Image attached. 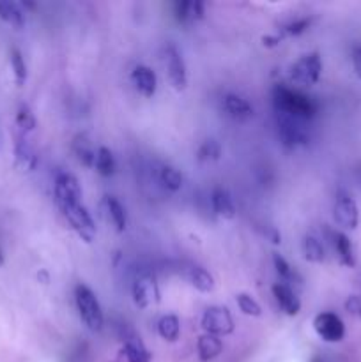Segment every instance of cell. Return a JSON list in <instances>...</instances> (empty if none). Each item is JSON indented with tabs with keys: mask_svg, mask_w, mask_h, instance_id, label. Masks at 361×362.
<instances>
[{
	"mask_svg": "<svg viewBox=\"0 0 361 362\" xmlns=\"http://www.w3.org/2000/svg\"><path fill=\"white\" fill-rule=\"evenodd\" d=\"M273 101H275V108L280 115L294 117V119L304 120V122L314 119L319 110L317 101L314 98L299 90H294V88L282 87V85L273 90Z\"/></svg>",
	"mask_w": 361,
	"mask_h": 362,
	"instance_id": "obj_1",
	"label": "cell"
},
{
	"mask_svg": "<svg viewBox=\"0 0 361 362\" xmlns=\"http://www.w3.org/2000/svg\"><path fill=\"white\" fill-rule=\"evenodd\" d=\"M74 303H76V310L84 324L94 332L101 331L105 318H103L101 306H99V300L96 299L94 292L88 286L78 285L74 288Z\"/></svg>",
	"mask_w": 361,
	"mask_h": 362,
	"instance_id": "obj_2",
	"label": "cell"
},
{
	"mask_svg": "<svg viewBox=\"0 0 361 362\" xmlns=\"http://www.w3.org/2000/svg\"><path fill=\"white\" fill-rule=\"evenodd\" d=\"M322 74V60L319 53H306L290 66V80L299 87H311Z\"/></svg>",
	"mask_w": 361,
	"mask_h": 362,
	"instance_id": "obj_3",
	"label": "cell"
},
{
	"mask_svg": "<svg viewBox=\"0 0 361 362\" xmlns=\"http://www.w3.org/2000/svg\"><path fill=\"white\" fill-rule=\"evenodd\" d=\"M278 136L283 147L287 148L304 147L310 141V133H308L306 122L285 115H280L278 119Z\"/></svg>",
	"mask_w": 361,
	"mask_h": 362,
	"instance_id": "obj_4",
	"label": "cell"
},
{
	"mask_svg": "<svg viewBox=\"0 0 361 362\" xmlns=\"http://www.w3.org/2000/svg\"><path fill=\"white\" fill-rule=\"evenodd\" d=\"M64 214V218L67 219V223L71 225V228L78 233L81 240L85 243H92L96 237V225L92 216L88 214L87 209L84 207L81 204L76 205H69V207L60 209Z\"/></svg>",
	"mask_w": 361,
	"mask_h": 362,
	"instance_id": "obj_5",
	"label": "cell"
},
{
	"mask_svg": "<svg viewBox=\"0 0 361 362\" xmlns=\"http://www.w3.org/2000/svg\"><path fill=\"white\" fill-rule=\"evenodd\" d=\"M202 329L205 334L212 336H227L234 331V320L232 315L229 313L227 308L222 306H211L204 311L202 315Z\"/></svg>",
	"mask_w": 361,
	"mask_h": 362,
	"instance_id": "obj_6",
	"label": "cell"
},
{
	"mask_svg": "<svg viewBox=\"0 0 361 362\" xmlns=\"http://www.w3.org/2000/svg\"><path fill=\"white\" fill-rule=\"evenodd\" d=\"M131 293H133L134 304H137L138 308H142V310H147V308L154 306L159 300V290L154 276L149 274V272L137 276L133 281Z\"/></svg>",
	"mask_w": 361,
	"mask_h": 362,
	"instance_id": "obj_7",
	"label": "cell"
},
{
	"mask_svg": "<svg viewBox=\"0 0 361 362\" xmlns=\"http://www.w3.org/2000/svg\"><path fill=\"white\" fill-rule=\"evenodd\" d=\"M55 200L59 209L81 204V187L76 177L71 173H60L55 180Z\"/></svg>",
	"mask_w": 361,
	"mask_h": 362,
	"instance_id": "obj_8",
	"label": "cell"
},
{
	"mask_svg": "<svg viewBox=\"0 0 361 362\" xmlns=\"http://www.w3.org/2000/svg\"><path fill=\"white\" fill-rule=\"evenodd\" d=\"M165 66L168 81L176 90H184L188 85V73L186 64H184L183 55L173 45H168L165 49Z\"/></svg>",
	"mask_w": 361,
	"mask_h": 362,
	"instance_id": "obj_9",
	"label": "cell"
},
{
	"mask_svg": "<svg viewBox=\"0 0 361 362\" xmlns=\"http://www.w3.org/2000/svg\"><path fill=\"white\" fill-rule=\"evenodd\" d=\"M314 327L319 338L328 343H338L345 336V325L335 313H319L314 320Z\"/></svg>",
	"mask_w": 361,
	"mask_h": 362,
	"instance_id": "obj_10",
	"label": "cell"
},
{
	"mask_svg": "<svg viewBox=\"0 0 361 362\" xmlns=\"http://www.w3.org/2000/svg\"><path fill=\"white\" fill-rule=\"evenodd\" d=\"M333 216H335V221L347 230H354L357 226V221H360L357 205L349 194H340V197L336 198Z\"/></svg>",
	"mask_w": 361,
	"mask_h": 362,
	"instance_id": "obj_11",
	"label": "cell"
},
{
	"mask_svg": "<svg viewBox=\"0 0 361 362\" xmlns=\"http://www.w3.org/2000/svg\"><path fill=\"white\" fill-rule=\"evenodd\" d=\"M101 211L106 221L115 228V232L122 233L127 226V216L120 202L113 197H105L101 202Z\"/></svg>",
	"mask_w": 361,
	"mask_h": 362,
	"instance_id": "obj_12",
	"label": "cell"
},
{
	"mask_svg": "<svg viewBox=\"0 0 361 362\" xmlns=\"http://www.w3.org/2000/svg\"><path fill=\"white\" fill-rule=\"evenodd\" d=\"M131 81H133L134 88L140 92L144 98H152L158 88V78L156 73L147 66H137L131 71Z\"/></svg>",
	"mask_w": 361,
	"mask_h": 362,
	"instance_id": "obj_13",
	"label": "cell"
},
{
	"mask_svg": "<svg viewBox=\"0 0 361 362\" xmlns=\"http://www.w3.org/2000/svg\"><path fill=\"white\" fill-rule=\"evenodd\" d=\"M273 296H275L280 310L285 315H289V317H296L301 311L299 297L296 296V292H294L290 286L283 285V283H276V285L273 286Z\"/></svg>",
	"mask_w": 361,
	"mask_h": 362,
	"instance_id": "obj_14",
	"label": "cell"
},
{
	"mask_svg": "<svg viewBox=\"0 0 361 362\" xmlns=\"http://www.w3.org/2000/svg\"><path fill=\"white\" fill-rule=\"evenodd\" d=\"M173 14H176V20L180 25H193L197 21H200L205 14L204 2H198V0H184V2H177L173 6Z\"/></svg>",
	"mask_w": 361,
	"mask_h": 362,
	"instance_id": "obj_15",
	"label": "cell"
},
{
	"mask_svg": "<svg viewBox=\"0 0 361 362\" xmlns=\"http://www.w3.org/2000/svg\"><path fill=\"white\" fill-rule=\"evenodd\" d=\"M223 110L236 120H246L253 115V106L250 101L237 94H227L223 98Z\"/></svg>",
	"mask_w": 361,
	"mask_h": 362,
	"instance_id": "obj_16",
	"label": "cell"
},
{
	"mask_svg": "<svg viewBox=\"0 0 361 362\" xmlns=\"http://www.w3.org/2000/svg\"><path fill=\"white\" fill-rule=\"evenodd\" d=\"M211 204L216 214L222 216L223 219L236 218V205H234V200L229 194V191L222 189V187H216L211 194Z\"/></svg>",
	"mask_w": 361,
	"mask_h": 362,
	"instance_id": "obj_17",
	"label": "cell"
},
{
	"mask_svg": "<svg viewBox=\"0 0 361 362\" xmlns=\"http://www.w3.org/2000/svg\"><path fill=\"white\" fill-rule=\"evenodd\" d=\"M197 350H198V357L200 361L209 362L222 354L223 350V343L218 336H212V334H204L198 338L197 343Z\"/></svg>",
	"mask_w": 361,
	"mask_h": 362,
	"instance_id": "obj_18",
	"label": "cell"
},
{
	"mask_svg": "<svg viewBox=\"0 0 361 362\" xmlns=\"http://www.w3.org/2000/svg\"><path fill=\"white\" fill-rule=\"evenodd\" d=\"M333 246H335L336 255L340 258V264L345 267H354L356 265V258H354L353 244H350L349 237L342 232L333 233Z\"/></svg>",
	"mask_w": 361,
	"mask_h": 362,
	"instance_id": "obj_19",
	"label": "cell"
},
{
	"mask_svg": "<svg viewBox=\"0 0 361 362\" xmlns=\"http://www.w3.org/2000/svg\"><path fill=\"white\" fill-rule=\"evenodd\" d=\"M186 278H188V281L191 283V286H193V288H197L198 292L209 293L214 290V279H212V276L209 274L204 267L193 265V267L188 269Z\"/></svg>",
	"mask_w": 361,
	"mask_h": 362,
	"instance_id": "obj_20",
	"label": "cell"
},
{
	"mask_svg": "<svg viewBox=\"0 0 361 362\" xmlns=\"http://www.w3.org/2000/svg\"><path fill=\"white\" fill-rule=\"evenodd\" d=\"M73 152H74V156H76V159L81 163V165L94 166L96 152H98V148L92 147L91 140H88L87 136L80 134V136L74 138Z\"/></svg>",
	"mask_w": 361,
	"mask_h": 362,
	"instance_id": "obj_21",
	"label": "cell"
},
{
	"mask_svg": "<svg viewBox=\"0 0 361 362\" xmlns=\"http://www.w3.org/2000/svg\"><path fill=\"white\" fill-rule=\"evenodd\" d=\"M301 250H303L304 258L311 264H322L326 258L324 246H322L321 240L314 235H306L303 239V244H301Z\"/></svg>",
	"mask_w": 361,
	"mask_h": 362,
	"instance_id": "obj_22",
	"label": "cell"
},
{
	"mask_svg": "<svg viewBox=\"0 0 361 362\" xmlns=\"http://www.w3.org/2000/svg\"><path fill=\"white\" fill-rule=\"evenodd\" d=\"M94 168L101 177H110L115 173V158H113V154L110 148L98 147V152H96Z\"/></svg>",
	"mask_w": 361,
	"mask_h": 362,
	"instance_id": "obj_23",
	"label": "cell"
},
{
	"mask_svg": "<svg viewBox=\"0 0 361 362\" xmlns=\"http://www.w3.org/2000/svg\"><path fill=\"white\" fill-rule=\"evenodd\" d=\"M158 332L165 341H177L180 334V322L176 315H166L159 320Z\"/></svg>",
	"mask_w": 361,
	"mask_h": 362,
	"instance_id": "obj_24",
	"label": "cell"
},
{
	"mask_svg": "<svg viewBox=\"0 0 361 362\" xmlns=\"http://www.w3.org/2000/svg\"><path fill=\"white\" fill-rule=\"evenodd\" d=\"M0 18L16 28H21L25 25V13L14 2H0Z\"/></svg>",
	"mask_w": 361,
	"mask_h": 362,
	"instance_id": "obj_25",
	"label": "cell"
},
{
	"mask_svg": "<svg viewBox=\"0 0 361 362\" xmlns=\"http://www.w3.org/2000/svg\"><path fill=\"white\" fill-rule=\"evenodd\" d=\"M159 182L163 184V187L176 193V191H179L183 187V173L177 168H173V166L166 165L159 170Z\"/></svg>",
	"mask_w": 361,
	"mask_h": 362,
	"instance_id": "obj_26",
	"label": "cell"
},
{
	"mask_svg": "<svg viewBox=\"0 0 361 362\" xmlns=\"http://www.w3.org/2000/svg\"><path fill=\"white\" fill-rule=\"evenodd\" d=\"M14 154H16V161L21 168L32 170L38 163V158H35V152L32 151L30 145L25 140L16 141V148H14Z\"/></svg>",
	"mask_w": 361,
	"mask_h": 362,
	"instance_id": "obj_27",
	"label": "cell"
},
{
	"mask_svg": "<svg viewBox=\"0 0 361 362\" xmlns=\"http://www.w3.org/2000/svg\"><path fill=\"white\" fill-rule=\"evenodd\" d=\"M124 356L127 362H151V354L137 339H127L124 343Z\"/></svg>",
	"mask_w": 361,
	"mask_h": 362,
	"instance_id": "obj_28",
	"label": "cell"
},
{
	"mask_svg": "<svg viewBox=\"0 0 361 362\" xmlns=\"http://www.w3.org/2000/svg\"><path fill=\"white\" fill-rule=\"evenodd\" d=\"M273 264H275V269H276V272H278V276H280V279H282L283 285L290 286L292 283L301 281V278L297 276V272L294 271L289 264H287L285 258H282L280 255L275 253L273 255Z\"/></svg>",
	"mask_w": 361,
	"mask_h": 362,
	"instance_id": "obj_29",
	"label": "cell"
},
{
	"mask_svg": "<svg viewBox=\"0 0 361 362\" xmlns=\"http://www.w3.org/2000/svg\"><path fill=\"white\" fill-rule=\"evenodd\" d=\"M197 158H198V161H202V163L218 161V159L222 158V145H219V141L205 140L204 144L198 147Z\"/></svg>",
	"mask_w": 361,
	"mask_h": 362,
	"instance_id": "obj_30",
	"label": "cell"
},
{
	"mask_svg": "<svg viewBox=\"0 0 361 362\" xmlns=\"http://www.w3.org/2000/svg\"><path fill=\"white\" fill-rule=\"evenodd\" d=\"M236 300L239 310L243 311L244 315H248V317H260L262 315L260 304H258L253 297L248 296V293H239V296L236 297Z\"/></svg>",
	"mask_w": 361,
	"mask_h": 362,
	"instance_id": "obj_31",
	"label": "cell"
},
{
	"mask_svg": "<svg viewBox=\"0 0 361 362\" xmlns=\"http://www.w3.org/2000/svg\"><path fill=\"white\" fill-rule=\"evenodd\" d=\"M11 66H13L14 78H16L18 85H23L27 80V66H25V60L21 57V53L18 49L11 52Z\"/></svg>",
	"mask_w": 361,
	"mask_h": 362,
	"instance_id": "obj_32",
	"label": "cell"
},
{
	"mask_svg": "<svg viewBox=\"0 0 361 362\" xmlns=\"http://www.w3.org/2000/svg\"><path fill=\"white\" fill-rule=\"evenodd\" d=\"M16 124L23 131H32L35 127V117L28 106H21L16 113Z\"/></svg>",
	"mask_w": 361,
	"mask_h": 362,
	"instance_id": "obj_33",
	"label": "cell"
},
{
	"mask_svg": "<svg viewBox=\"0 0 361 362\" xmlns=\"http://www.w3.org/2000/svg\"><path fill=\"white\" fill-rule=\"evenodd\" d=\"M310 18H301V20H296V21H290V23H287L285 27H282V34L283 35H299L303 34L304 30H306L308 27H310Z\"/></svg>",
	"mask_w": 361,
	"mask_h": 362,
	"instance_id": "obj_34",
	"label": "cell"
},
{
	"mask_svg": "<svg viewBox=\"0 0 361 362\" xmlns=\"http://www.w3.org/2000/svg\"><path fill=\"white\" fill-rule=\"evenodd\" d=\"M353 67L357 78H361V46H356L353 49Z\"/></svg>",
	"mask_w": 361,
	"mask_h": 362,
	"instance_id": "obj_35",
	"label": "cell"
},
{
	"mask_svg": "<svg viewBox=\"0 0 361 362\" xmlns=\"http://www.w3.org/2000/svg\"><path fill=\"white\" fill-rule=\"evenodd\" d=\"M345 308L350 311V313H360L361 315V300H360V297H356V296L349 297V300H347Z\"/></svg>",
	"mask_w": 361,
	"mask_h": 362,
	"instance_id": "obj_36",
	"label": "cell"
},
{
	"mask_svg": "<svg viewBox=\"0 0 361 362\" xmlns=\"http://www.w3.org/2000/svg\"><path fill=\"white\" fill-rule=\"evenodd\" d=\"M4 264V255H2V250H0V265Z\"/></svg>",
	"mask_w": 361,
	"mask_h": 362,
	"instance_id": "obj_37",
	"label": "cell"
},
{
	"mask_svg": "<svg viewBox=\"0 0 361 362\" xmlns=\"http://www.w3.org/2000/svg\"><path fill=\"white\" fill-rule=\"evenodd\" d=\"M314 362H322V361H319V359H315V361H314Z\"/></svg>",
	"mask_w": 361,
	"mask_h": 362,
	"instance_id": "obj_38",
	"label": "cell"
}]
</instances>
